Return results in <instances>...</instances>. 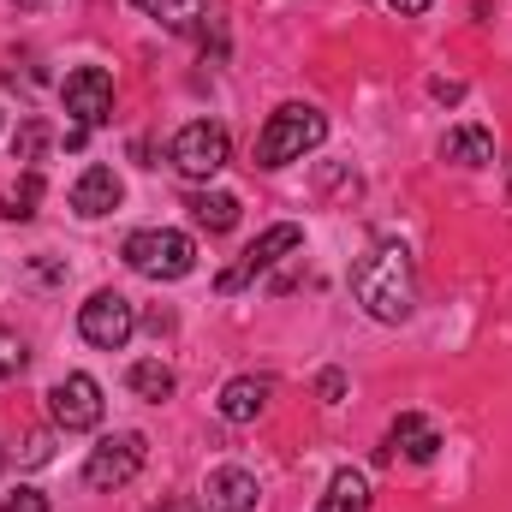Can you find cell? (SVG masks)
<instances>
[{
  "instance_id": "6da1fadb",
  "label": "cell",
  "mask_w": 512,
  "mask_h": 512,
  "mask_svg": "<svg viewBox=\"0 0 512 512\" xmlns=\"http://www.w3.org/2000/svg\"><path fill=\"white\" fill-rule=\"evenodd\" d=\"M352 298L376 322H405L417 310V268L399 239H376L370 251L352 262Z\"/></svg>"
},
{
  "instance_id": "7a4b0ae2",
  "label": "cell",
  "mask_w": 512,
  "mask_h": 512,
  "mask_svg": "<svg viewBox=\"0 0 512 512\" xmlns=\"http://www.w3.org/2000/svg\"><path fill=\"white\" fill-rule=\"evenodd\" d=\"M322 137H328L322 108H310V102H286V108L268 114V126H262V137H256V167H286V161H298L304 149H316Z\"/></svg>"
},
{
  "instance_id": "3957f363",
  "label": "cell",
  "mask_w": 512,
  "mask_h": 512,
  "mask_svg": "<svg viewBox=\"0 0 512 512\" xmlns=\"http://www.w3.org/2000/svg\"><path fill=\"white\" fill-rule=\"evenodd\" d=\"M120 256H126L137 274H149V280H185V274L197 268V245H191V233H179V227H143V233L126 239Z\"/></svg>"
},
{
  "instance_id": "277c9868",
  "label": "cell",
  "mask_w": 512,
  "mask_h": 512,
  "mask_svg": "<svg viewBox=\"0 0 512 512\" xmlns=\"http://www.w3.org/2000/svg\"><path fill=\"white\" fill-rule=\"evenodd\" d=\"M60 96H66V114H72V131H66L72 149H78L96 126H108V114H114V78H108L102 66H78V72H66Z\"/></svg>"
},
{
  "instance_id": "5b68a950",
  "label": "cell",
  "mask_w": 512,
  "mask_h": 512,
  "mask_svg": "<svg viewBox=\"0 0 512 512\" xmlns=\"http://www.w3.org/2000/svg\"><path fill=\"white\" fill-rule=\"evenodd\" d=\"M173 167L185 173V179H215L221 167H227V155H233V137L221 120H191V126L173 131Z\"/></svg>"
},
{
  "instance_id": "8992f818",
  "label": "cell",
  "mask_w": 512,
  "mask_h": 512,
  "mask_svg": "<svg viewBox=\"0 0 512 512\" xmlns=\"http://www.w3.org/2000/svg\"><path fill=\"white\" fill-rule=\"evenodd\" d=\"M143 459H149V441H143L137 429L102 435V441L90 447V459H84V483H90V489H126L131 477L143 471Z\"/></svg>"
},
{
  "instance_id": "52a82bcc",
  "label": "cell",
  "mask_w": 512,
  "mask_h": 512,
  "mask_svg": "<svg viewBox=\"0 0 512 512\" xmlns=\"http://www.w3.org/2000/svg\"><path fill=\"white\" fill-rule=\"evenodd\" d=\"M137 328V310H131L126 292H90V304L78 310V334L102 352H120Z\"/></svg>"
},
{
  "instance_id": "ba28073f",
  "label": "cell",
  "mask_w": 512,
  "mask_h": 512,
  "mask_svg": "<svg viewBox=\"0 0 512 512\" xmlns=\"http://www.w3.org/2000/svg\"><path fill=\"white\" fill-rule=\"evenodd\" d=\"M298 245H304V233H298L292 221H274V227H268L256 245H245V256H239V262H233V268L215 280V292H239V286H251L256 274H268L280 256H292Z\"/></svg>"
},
{
  "instance_id": "9c48e42d",
  "label": "cell",
  "mask_w": 512,
  "mask_h": 512,
  "mask_svg": "<svg viewBox=\"0 0 512 512\" xmlns=\"http://www.w3.org/2000/svg\"><path fill=\"white\" fill-rule=\"evenodd\" d=\"M48 411H54V423H60L66 435L96 429V423H102V382H96V376H66V382H54L48 387Z\"/></svg>"
},
{
  "instance_id": "30bf717a",
  "label": "cell",
  "mask_w": 512,
  "mask_h": 512,
  "mask_svg": "<svg viewBox=\"0 0 512 512\" xmlns=\"http://www.w3.org/2000/svg\"><path fill=\"white\" fill-rule=\"evenodd\" d=\"M120 197H126V185H120V173L114 167H84L78 173V185H72V209L84 215V221H102V215H114L120 209Z\"/></svg>"
},
{
  "instance_id": "8fae6325",
  "label": "cell",
  "mask_w": 512,
  "mask_h": 512,
  "mask_svg": "<svg viewBox=\"0 0 512 512\" xmlns=\"http://www.w3.org/2000/svg\"><path fill=\"white\" fill-rule=\"evenodd\" d=\"M268 393H274V382L268 376H233V382L221 387V417L227 423H256L262 411H268Z\"/></svg>"
},
{
  "instance_id": "7c38bea8",
  "label": "cell",
  "mask_w": 512,
  "mask_h": 512,
  "mask_svg": "<svg viewBox=\"0 0 512 512\" xmlns=\"http://www.w3.org/2000/svg\"><path fill=\"white\" fill-rule=\"evenodd\" d=\"M405 453L411 465H429L435 459V447H441V435H435V423L429 417H417V411H405V417H393V429H387V453Z\"/></svg>"
},
{
  "instance_id": "4fadbf2b",
  "label": "cell",
  "mask_w": 512,
  "mask_h": 512,
  "mask_svg": "<svg viewBox=\"0 0 512 512\" xmlns=\"http://www.w3.org/2000/svg\"><path fill=\"white\" fill-rule=\"evenodd\" d=\"M203 495H209V512H251L256 507V477L239 471V465H221Z\"/></svg>"
},
{
  "instance_id": "5bb4252c",
  "label": "cell",
  "mask_w": 512,
  "mask_h": 512,
  "mask_svg": "<svg viewBox=\"0 0 512 512\" xmlns=\"http://www.w3.org/2000/svg\"><path fill=\"white\" fill-rule=\"evenodd\" d=\"M441 161H453V167H489L495 161V137L483 126H453L441 137Z\"/></svg>"
},
{
  "instance_id": "9a60e30c",
  "label": "cell",
  "mask_w": 512,
  "mask_h": 512,
  "mask_svg": "<svg viewBox=\"0 0 512 512\" xmlns=\"http://www.w3.org/2000/svg\"><path fill=\"white\" fill-rule=\"evenodd\" d=\"M316 512H370V483H364V471L340 465V471L328 477V495L316 501Z\"/></svg>"
},
{
  "instance_id": "2e32d148",
  "label": "cell",
  "mask_w": 512,
  "mask_h": 512,
  "mask_svg": "<svg viewBox=\"0 0 512 512\" xmlns=\"http://www.w3.org/2000/svg\"><path fill=\"white\" fill-rule=\"evenodd\" d=\"M185 209H191V221H197L203 233H233V227H239V197H233V191H197Z\"/></svg>"
},
{
  "instance_id": "e0dca14e",
  "label": "cell",
  "mask_w": 512,
  "mask_h": 512,
  "mask_svg": "<svg viewBox=\"0 0 512 512\" xmlns=\"http://www.w3.org/2000/svg\"><path fill=\"white\" fill-rule=\"evenodd\" d=\"M143 18H155V24H167V30H191L197 18H203V6L209 0H131Z\"/></svg>"
},
{
  "instance_id": "ac0fdd59",
  "label": "cell",
  "mask_w": 512,
  "mask_h": 512,
  "mask_svg": "<svg viewBox=\"0 0 512 512\" xmlns=\"http://www.w3.org/2000/svg\"><path fill=\"white\" fill-rule=\"evenodd\" d=\"M131 393H137V399H149V405H161V399H167V393H173V370H167V364H161V358H137V364H131Z\"/></svg>"
},
{
  "instance_id": "d6986e66",
  "label": "cell",
  "mask_w": 512,
  "mask_h": 512,
  "mask_svg": "<svg viewBox=\"0 0 512 512\" xmlns=\"http://www.w3.org/2000/svg\"><path fill=\"white\" fill-rule=\"evenodd\" d=\"M36 197H42V173L24 167L18 191H0V221H30V215H36Z\"/></svg>"
},
{
  "instance_id": "ffe728a7",
  "label": "cell",
  "mask_w": 512,
  "mask_h": 512,
  "mask_svg": "<svg viewBox=\"0 0 512 512\" xmlns=\"http://www.w3.org/2000/svg\"><path fill=\"white\" fill-rule=\"evenodd\" d=\"M48 149V126L42 120H24L18 137H12V161H24V167H36V155Z\"/></svg>"
},
{
  "instance_id": "44dd1931",
  "label": "cell",
  "mask_w": 512,
  "mask_h": 512,
  "mask_svg": "<svg viewBox=\"0 0 512 512\" xmlns=\"http://www.w3.org/2000/svg\"><path fill=\"white\" fill-rule=\"evenodd\" d=\"M18 370H24V340H18L12 328H0V382L18 376Z\"/></svg>"
},
{
  "instance_id": "7402d4cb",
  "label": "cell",
  "mask_w": 512,
  "mask_h": 512,
  "mask_svg": "<svg viewBox=\"0 0 512 512\" xmlns=\"http://www.w3.org/2000/svg\"><path fill=\"white\" fill-rule=\"evenodd\" d=\"M0 512H48V495H36V489H18V495H6V507Z\"/></svg>"
},
{
  "instance_id": "603a6c76",
  "label": "cell",
  "mask_w": 512,
  "mask_h": 512,
  "mask_svg": "<svg viewBox=\"0 0 512 512\" xmlns=\"http://www.w3.org/2000/svg\"><path fill=\"white\" fill-rule=\"evenodd\" d=\"M322 399H328V405H334V399H340V393H346V376H340V370H322Z\"/></svg>"
},
{
  "instance_id": "cb8c5ba5",
  "label": "cell",
  "mask_w": 512,
  "mask_h": 512,
  "mask_svg": "<svg viewBox=\"0 0 512 512\" xmlns=\"http://www.w3.org/2000/svg\"><path fill=\"white\" fill-rule=\"evenodd\" d=\"M387 6H393L399 18H417V12H429V0H387Z\"/></svg>"
},
{
  "instance_id": "d4e9b609",
  "label": "cell",
  "mask_w": 512,
  "mask_h": 512,
  "mask_svg": "<svg viewBox=\"0 0 512 512\" xmlns=\"http://www.w3.org/2000/svg\"><path fill=\"white\" fill-rule=\"evenodd\" d=\"M429 90H435V96H441V102H459V96H465V90H459V84H447V78H435V84H429Z\"/></svg>"
},
{
  "instance_id": "484cf974",
  "label": "cell",
  "mask_w": 512,
  "mask_h": 512,
  "mask_svg": "<svg viewBox=\"0 0 512 512\" xmlns=\"http://www.w3.org/2000/svg\"><path fill=\"white\" fill-rule=\"evenodd\" d=\"M161 512H191V507H161Z\"/></svg>"
},
{
  "instance_id": "4316f807",
  "label": "cell",
  "mask_w": 512,
  "mask_h": 512,
  "mask_svg": "<svg viewBox=\"0 0 512 512\" xmlns=\"http://www.w3.org/2000/svg\"><path fill=\"white\" fill-rule=\"evenodd\" d=\"M0 126H6V114H0Z\"/></svg>"
},
{
  "instance_id": "83f0119b",
  "label": "cell",
  "mask_w": 512,
  "mask_h": 512,
  "mask_svg": "<svg viewBox=\"0 0 512 512\" xmlns=\"http://www.w3.org/2000/svg\"><path fill=\"white\" fill-rule=\"evenodd\" d=\"M0 465H6V459H0Z\"/></svg>"
}]
</instances>
